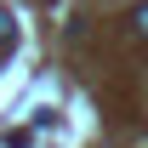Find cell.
Listing matches in <instances>:
<instances>
[{"label":"cell","mask_w":148,"mask_h":148,"mask_svg":"<svg viewBox=\"0 0 148 148\" xmlns=\"http://www.w3.org/2000/svg\"><path fill=\"white\" fill-rule=\"evenodd\" d=\"M17 34V29H12V17H6V12H0V46H6V40Z\"/></svg>","instance_id":"6da1fadb"}]
</instances>
